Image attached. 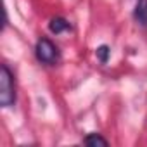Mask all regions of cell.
Returning a JSON list of instances; mask_svg holds the SVG:
<instances>
[{"mask_svg":"<svg viewBox=\"0 0 147 147\" xmlns=\"http://www.w3.org/2000/svg\"><path fill=\"white\" fill-rule=\"evenodd\" d=\"M16 104V85L12 71L7 64H2L0 67V106L11 107Z\"/></svg>","mask_w":147,"mask_h":147,"instance_id":"obj_1","label":"cell"},{"mask_svg":"<svg viewBox=\"0 0 147 147\" xmlns=\"http://www.w3.org/2000/svg\"><path fill=\"white\" fill-rule=\"evenodd\" d=\"M35 55L36 59L42 62V64H55L61 57V52L57 49V45L49 40V38H40L36 42V47H35Z\"/></svg>","mask_w":147,"mask_h":147,"instance_id":"obj_2","label":"cell"},{"mask_svg":"<svg viewBox=\"0 0 147 147\" xmlns=\"http://www.w3.org/2000/svg\"><path fill=\"white\" fill-rule=\"evenodd\" d=\"M49 30H50L52 35H61V33H64V31H69V30H71V24H69V21H67L66 18L57 16V18H52V19H50Z\"/></svg>","mask_w":147,"mask_h":147,"instance_id":"obj_3","label":"cell"},{"mask_svg":"<svg viewBox=\"0 0 147 147\" xmlns=\"http://www.w3.org/2000/svg\"><path fill=\"white\" fill-rule=\"evenodd\" d=\"M133 19L142 28H147V0H137L133 9Z\"/></svg>","mask_w":147,"mask_h":147,"instance_id":"obj_4","label":"cell"},{"mask_svg":"<svg viewBox=\"0 0 147 147\" xmlns=\"http://www.w3.org/2000/svg\"><path fill=\"white\" fill-rule=\"evenodd\" d=\"M95 57L99 59L100 64H107V61H109V57H111V47L106 45V43L99 45V47L95 49Z\"/></svg>","mask_w":147,"mask_h":147,"instance_id":"obj_5","label":"cell"},{"mask_svg":"<svg viewBox=\"0 0 147 147\" xmlns=\"http://www.w3.org/2000/svg\"><path fill=\"white\" fill-rule=\"evenodd\" d=\"M83 144L95 147V145H107V140H106L100 133H88V135L83 138Z\"/></svg>","mask_w":147,"mask_h":147,"instance_id":"obj_6","label":"cell"}]
</instances>
